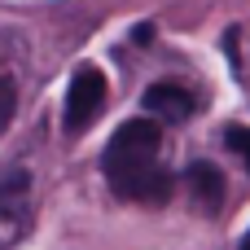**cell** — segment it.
<instances>
[{"mask_svg":"<svg viewBox=\"0 0 250 250\" xmlns=\"http://www.w3.org/2000/svg\"><path fill=\"white\" fill-rule=\"evenodd\" d=\"M158 149H163V127L154 119H127L101 154V176L110 180L114 193H123L141 171L158 167Z\"/></svg>","mask_w":250,"mask_h":250,"instance_id":"cell-1","label":"cell"},{"mask_svg":"<svg viewBox=\"0 0 250 250\" xmlns=\"http://www.w3.org/2000/svg\"><path fill=\"white\" fill-rule=\"evenodd\" d=\"M105 110V75L97 66H79L70 88H66V110H62V127L66 136H79L92 127V119Z\"/></svg>","mask_w":250,"mask_h":250,"instance_id":"cell-2","label":"cell"},{"mask_svg":"<svg viewBox=\"0 0 250 250\" xmlns=\"http://www.w3.org/2000/svg\"><path fill=\"white\" fill-rule=\"evenodd\" d=\"M26 198H31V171L26 167L0 171V246L22 237V229H26Z\"/></svg>","mask_w":250,"mask_h":250,"instance_id":"cell-3","label":"cell"},{"mask_svg":"<svg viewBox=\"0 0 250 250\" xmlns=\"http://www.w3.org/2000/svg\"><path fill=\"white\" fill-rule=\"evenodd\" d=\"M145 110L158 114V119L185 123V119L193 114V97H189L180 83H149V88H145Z\"/></svg>","mask_w":250,"mask_h":250,"instance_id":"cell-4","label":"cell"},{"mask_svg":"<svg viewBox=\"0 0 250 250\" xmlns=\"http://www.w3.org/2000/svg\"><path fill=\"white\" fill-rule=\"evenodd\" d=\"M171 193H176V176L163 171V167H149V171H141L119 198H127V202H145V207H163V202H171Z\"/></svg>","mask_w":250,"mask_h":250,"instance_id":"cell-5","label":"cell"},{"mask_svg":"<svg viewBox=\"0 0 250 250\" xmlns=\"http://www.w3.org/2000/svg\"><path fill=\"white\" fill-rule=\"evenodd\" d=\"M185 176H189V189H193V202H198V207L215 211V207L224 202V176H220L215 163H193Z\"/></svg>","mask_w":250,"mask_h":250,"instance_id":"cell-6","label":"cell"},{"mask_svg":"<svg viewBox=\"0 0 250 250\" xmlns=\"http://www.w3.org/2000/svg\"><path fill=\"white\" fill-rule=\"evenodd\" d=\"M13 110H18V88L9 75H0V132L13 123Z\"/></svg>","mask_w":250,"mask_h":250,"instance_id":"cell-7","label":"cell"},{"mask_svg":"<svg viewBox=\"0 0 250 250\" xmlns=\"http://www.w3.org/2000/svg\"><path fill=\"white\" fill-rule=\"evenodd\" d=\"M224 141H229V149L246 163V171H250V127H229V132H224Z\"/></svg>","mask_w":250,"mask_h":250,"instance_id":"cell-8","label":"cell"},{"mask_svg":"<svg viewBox=\"0 0 250 250\" xmlns=\"http://www.w3.org/2000/svg\"><path fill=\"white\" fill-rule=\"evenodd\" d=\"M132 40H136V44H149V40H154V26H149V22H141V26L132 31Z\"/></svg>","mask_w":250,"mask_h":250,"instance_id":"cell-9","label":"cell"},{"mask_svg":"<svg viewBox=\"0 0 250 250\" xmlns=\"http://www.w3.org/2000/svg\"><path fill=\"white\" fill-rule=\"evenodd\" d=\"M242 250H250V229H246V237H242Z\"/></svg>","mask_w":250,"mask_h":250,"instance_id":"cell-10","label":"cell"}]
</instances>
